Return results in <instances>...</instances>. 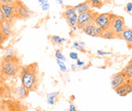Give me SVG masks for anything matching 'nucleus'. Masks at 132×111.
Here are the masks:
<instances>
[{
  "label": "nucleus",
  "mask_w": 132,
  "mask_h": 111,
  "mask_svg": "<svg viewBox=\"0 0 132 111\" xmlns=\"http://www.w3.org/2000/svg\"><path fill=\"white\" fill-rule=\"evenodd\" d=\"M0 111H5V109H4V107L2 106H1V105H0Z\"/></svg>",
  "instance_id": "39"
},
{
  "label": "nucleus",
  "mask_w": 132,
  "mask_h": 111,
  "mask_svg": "<svg viewBox=\"0 0 132 111\" xmlns=\"http://www.w3.org/2000/svg\"><path fill=\"white\" fill-rule=\"evenodd\" d=\"M56 62H57V64L59 67L60 70L63 73H65L67 71V67L65 64V62L62 61V60H56Z\"/></svg>",
  "instance_id": "23"
},
{
  "label": "nucleus",
  "mask_w": 132,
  "mask_h": 111,
  "mask_svg": "<svg viewBox=\"0 0 132 111\" xmlns=\"http://www.w3.org/2000/svg\"><path fill=\"white\" fill-rule=\"evenodd\" d=\"M50 3L49 2H46V3H45L44 5H42V10L43 11H47V10H49L50 9Z\"/></svg>",
  "instance_id": "30"
},
{
  "label": "nucleus",
  "mask_w": 132,
  "mask_h": 111,
  "mask_svg": "<svg viewBox=\"0 0 132 111\" xmlns=\"http://www.w3.org/2000/svg\"><path fill=\"white\" fill-rule=\"evenodd\" d=\"M71 29H72V30H74V31H75V30L78 29V27H72Z\"/></svg>",
  "instance_id": "41"
},
{
  "label": "nucleus",
  "mask_w": 132,
  "mask_h": 111,
  "mask_svg": "<svg viewBox=\"0 0 132 111\" xmlns=\"http://www.w3.org/2000/svg\"><path fill=\"white\" fill-rule=\"evenodd\" d=\"M79 45L80 46H82V47H84V46H85V43L84 42H79Z\"/></svg>",
  "instance_id": "38"
},
{
  "label": "nucleus",
  "mask_w": 132,
  "mask_h": 111,
  "mask_svg": "<svg viewBox=\"0 0 132 111\" xmlns=\"http://www.w3.org/2000/svg\"><path fill=\"white\" fill-rule=\"evenodd\" d=\"M21 70V85L27 91H34L38 85V67L36 63L23 67Z\"/></svg>",
  "instance_id": "1"
},
{
  "label": "nucleus",
  "mask_w": 132,
  "mask_h": 111,
  "mask_svg": "<svg viewBox=\"0 0 132 111\" xmlns=\"http://www.w3.org/2000/svg\"><path fill=\"white\" fill-rule=\"evenodd\" d=\"M121 39H124L128 47V48H132V28L126 27L123 33H121Z\"/></svg>",
  "instance_id": "12"
},
{
  "label": "nucleus",
  "mask_w": 132,
  "mask_h": 111,
  "mask_svg": "<svg viewBox=\"0 0 132 111\" xmlns=\"http://www.w3.org/2000/svg\"><path fill=\"white\" fill-rule=\"evenodd\" d=\"M1 31L4 37L5 38V39H8L12 34V22L8 21H5V22H3L2 24Z\"/></svg>",
  "instance_id": "13"
},
{
  "label": "nucleus",
  "mask_w": 132,
  "mask_h": 111,
  "mask_svg": "<svg viewBox=\"0 0 132 111\" xmlns=\"http://www.w3.org/2000/svg\"><path fill=\"white\" fill-rule=\"evenodd\" d=\"M90 66H91L90 64H88V65H86V66L84 65V69H89V68L90 67Z\"/></svg>",
  "instance_id": "36"
},
{
  "label": "nucleus",
  "mask_w": 132,
  "mask_h": 111,
  "mask_svg": "<svg viewBox=\"0 0 132 111\" xmlns=\"http://www.w3.org/2000/svg\"><path fill=\"white\" fill-rule=\"evenodd\" d=\"M127 81L124 75L121 73V72H119L117 73H115L111 77V86L113 89H116L121 86L122 84H124Z\"/></svg>",
  "instance_id": "10"
},
{
  "label": "nucleus",
  "mask_w": 132,
  "mask_h": 111,
  "mask_svg": "<svg viewBox=\"0 0 132 111\" xmlns=\"http://www.w3.org/2000/svg\"><path fill=\"white\" fill-rule=\"evenodd\" d=\"M17 93L20 98H24L28 95L29 91H27L24 86L21 85V86L18 87V88L17 89Z\"/></svg>",
  "instance_id": "19"
},
{
  "label": "nucleus",
  "mask_w": 132,
  "mask_h": 111,
  "mask_svg": "<svg viewBox=\"0 0 132 111\" xmlns=\"http://www.w3.org/2000/svg\"><path fill=\"white\" fill-rule=\"evenodd\" d=\"M60 95V92H55L52 93H47L46 94V100H47V104L53 106L55 103V100L56 98L59 96Z\"/></svg>",
  "instance_id": "16"
},
{
  "label": "nucleus",
  "mask_w": 132,
  "mask_h": 111,
  "mask_svg": "<svg viewBox=\"0 0 132 111\" xmlns=\"http://www.w3.org/2000/svg\"><path fill=\"white\" fill-rule=\"evenodd\" d=\"M16 2V1L12 0H1V4H5V5H14Z\"/></svg>",
  "instance_id": "27"
},
{
  "label": "nucleus",
  "mask_w": 132,
  "mask_h": 111,
  "mask_svg": "<svg viewBox=\"0 0 132 111\" xmlns=\"http://www.w3.org/2000/svg\"><path fill=\"white\" fill-rule=\"evenodd\" d=\"M31 11L27 7L26 5L22 3L21 2L16 1L15 2V17L26 20L30 17L31 16Z\"/></svg>",
  "instance_id": "6"
},
{
  "label": "nucleus",
  "mask_w": 132,
  "mask_h": 111,
  "mask_svg": "<svg viewBox=\"0 0 132 111\" xmlns=\"http://www.w3.org/2000/svg\"><path fill=\"white\" fill-rule=\"evenodd\" d=\"M63 17L65 19L71 27H75L78 26V15L76 13L75 7L68 6L65 10L62 13Z\"/></svg>",
  "instance_id": "5"
},
{
  "label": "nucleus",
  "mask_w": 132,
  "mask_h": 111,
  "mask_svg": "<svg viewBox=\"0 0 132 111\" xmlns=\"http://www.w3.org/2000/svg\"><path fill=\"white\" fill-rule=\"evenodd\" d=\"M121 72L127 80L132 79V62L131 60L128 62V64L123 68Z\"/></svg>",
  "instance_id": "14"
},
{
  "label": "nucleus",
  "mask_w": 132,
  "mask_h": 111,
  "mask_svg": "<svg viewBox=\"0 0 132 111\" xmlns=\"http://www.w3.org/2000/svg\"><path fill=\"white\" fill-rule=\"evenodd\" d=\"M125 10L127 12H132V2H128L126 5Z\"/></svg>",
  "instance_id": "29"
},
{
  "label": "nucleus",
  "mask_w": 132,
  "mask_h": 111,
  "mask_svg": "<svg viewBox=\"0 0 132 111\" xmlns=\"http://www.w3.org/2000/svg\"><path fill=\"white\" fill-rule=\"evenodd\" d=\"M0 3H1V1H0Z\"/></svg>",
  "instance_id": "44"
},
{
  "label": "nucleus",
  "mask_w": 132,
  "mask_h": 111,
  "mask_svg": "<svg viewBox=\"0 0 132 111\" xmlns=\"http://www.w3.org/2000/svg\"><path fill=\"white\" fill-rule=\"evenodd\" d=\"M19 69L18 59L14 57L11 60L3 59L1 63V70L2 73L7 76H14Z\"/></svg>",
  "instance_id": "2"
},
{
  "label": "nucleus",
  "mask_w": 132,
  "mask_h": 111,
  "mask_svg": "<svg viewBox=\"0 0 132 111\" xmlns=\"http://www.w3.org/2000/svg\"><path fill=\"white\" fill-rule=\"evenodd\" d=\"M97 55L99 56H106V55H112L111 52H105V51H103V50H97Z\"/></svg>",
  "instance_id": "25"
},
{
  "label": "nucleus",
  "mask_w": 132,
  "mask_h": 111,
  "mask_svg": "<svg viewBox=\"0 0 132 111\" xmlns=\"http://www.w3.org/2000/svg\"><path fill=\"white\" fill-rule=\"evenodd\" d=\"M68 110L69 111H77V109H76V107H75V106L74 105V104H70V106H69V109H68Z\"/></svg>",
  "instance_id": "33"
},
{
  "label": "nucleus",
  "mask_w": 132,
  "mask_h": 111,
  "mask_svg": "<svg viewBox=\"0 0 132 111\" xmlns=\"http://www.w3.org/2000/svg\"><path fill=\"white\" fill-rule=\"evenodd\" d=\"M57 2H59V4H61V5H62V4L63 3V1H62V0H58V1H57Z\"/></svg>",
  "instance_id": "40"
},
{
  "label": "nucleus",
  "mask_w": 132,
  "mask_h": 111,
  "mask_svg": "<svg viewBox=\"0 0 132 111\" xmlns=\"http://www.w3.org/2000/svg\"><path fill=\"white\" fill-rule=\"evenodd\" d=\"M38 2L40 3V5H41V6H42V5H44L45 3L48 2V1H46V0H39V1H38Z\"/></svg>",
  "instance_id": "35"
},
{
  "label": "nucleus",
  "mask_w": 132,
  "mask_h": 111,
  "mask_svg": "<svg viewBox=\"0 0 132 111\" xmlns=\"http://www.w3.org/2000/svg\"><path fill=\"white\" fill-rule=\"evenodd\" d=\"M2 23L0 22V29H1V27H2Z\"/></svg>",
  "instance_id": "42"
},
{
  "label": "nucleus",
  "mask_w": 132,
  "mask_h": 111,
  "mask_svg": "<svg viewBox=\"0 0 132 111\" xmlns=\"http://www.w3.org/2000/svg\"><path fill=\"white\" fill-rule=\"evenodd\" d=\"M5 21V15L4 13L2 10V8H1V3H0V22L1 23H3Z\"/></svg>",
  "instance_id": "28"
},
{
  "label": "nucleus",
  "mask_w": 132,
  "mask_h": 111,
  "mask_svg": "<svg viewBox=\"0 0 132 111\" xmlns=\"http://www.w3.org/2000/svg\"><path fill=\"white\" fill-rule=\"evenodd\" d=\"M51 40L55 44H62L63 42H67V39L65 38H62L59 36L53 35L51 36Z\"/></svg>",
  "instance_id": "20"
},
{
  "label": "nucleus",
  "mask_w": 132,
  "mask_h": 111,
  "mask_svg": "<svg viewBox=\"0 0 132 111\" xmlns=\"http://www.w3.org/2000/svg\"><path fill=\"white\" fill-rule=\"evenodd\" d=\"M109 28L115 33V34L117 36V39H121V33L126 28L124 17L121 16L114 14V16L111 21Z\"/></svg>",
  "instance_id": "3"
},
{
  "label": "nucleus",
  "mask_w": 132,
  "mask_h": 111,
  "mask_svg": "<svg viewBox=\"0 0 132 111\" xmlns=\"http://www.w3.org/2000/svg\"><path fill=\"white\" fill-rule=\"evenodd\" d=\"M5 38L4 37V36H3V34H2V31H1V29H0V45H2L3 42H5Z\"/></svg>",
  "instance_id": "32"
},
{
  "label": "nucleus",
  "mask_w": 132,
  "mask_h": 111,
  "mask_svg": "<svg viewBox=\"0 0 132 111\" xmlns=\"http://www.w3.org/2000/svg\"><path fill=\"white\" fill-rule=\"evenodd\" d=\"M96 14V12H95L93 10H90L84 14H79L78 17V26H77L78 29L80 30H82L84 26H86L87 24L91 22H93V19Z\"/></svg>",
  "instance_id": "7"
},
{
  "label": "nucleus",
  "mask_w": 132,
  "mask_h": 111,
  "mask_svg": "<svg viewBox=\"0 0 132 111\" xmlns=\"http://www.w3.org/2000/svg\"><path fill=\"white\" fill-rule=\"evenodd\" d=\"M14 57V50L13 47L9 46L5 48V53H4V59L5 60H11Z\"/></svg>",
  "instance_id": "18"
},
{
  "label": "nucleus",
  "mask_w": 132,
  "mask_h": 111,
  "mask_svg": "<svg viewBox=\"0 0 132 111\" xmlns=\"http://www.w3.org/2000/svg\"><path fill=\"white\" fill-rule=\"evenodd\" d=\"M71 69H73V70H75V69H76V67H77V65H75V64H71Z\"/></svg>",
  "instance_id": "37"
},
{
  "label": "nucleus",
  "mask_w": 132,
  "mask_h": 111,
  "mask_svg": "<svg viewBox=\"0 0 132 111\" xmlns=\"http://www.w3.org/2000/svg\"><path fill=\"white\" fill-rule=\"evenodd\" d=\"M102 38L106 39H117L116 35L115 34V33L110 29L108 28L105 30H103V34H102Z\"/></svg>",
  "instance_id": "17"
},
{
  "label": "nucleus",
  "mask_w": 132,
  "mask_h": 111,
  "mask_svg": "<svg viewBox=\"0 0 132 111\" xmlns=\"http://www.w3.org/2000/svg\"><path fill=\"white\" fill-rule=\"evenodd\" d=\"M131 62H132V58H131Z\"/></svg>",
  "instance_id": "43"
},
{
  "label": "nucleus",
  "mask_w": 132,
  "mask_h": 111,
  "mask_svg": "<svg viewBox=\"0 0 132 111\" xmlns=\"http://www.w3.org/2000/svg\"><path fill=\"white\" fill-rule=\"evenodd\" d=\"M76 11V13L78 15L81 14H84L85 12H87L91 10V5H90V1H85L78 5L74 6Z\"/></svg>",
  "instance_id": "11"
},
{
  "label": "nucleus",
  "mask_w": 132,
  "mask_h": 111,
  "mask_svg": "<svg viewBox=\"0 0 132 111\" xmlns=\"http://www.w3.org/2000/svg\"><path fill=\"white\" fill-rule=\"evenodd\" d=\"M90 2V5L91 8H101L102 6L103 5V2L100 0H91Z\"/></svg>",
  "instance_id": "22"
},
{
  "label": "nucleus",
  "mask_w": 132,
  "mask_h": 111,
  "mask_svg": "<svg viewBox=\"0 0 132 111\" xmlns=\"http://www.w3.org/2000/svg\"><path fill=\"white\" fill-rule=\"evenodd\" d=\"M75 49L78 50V52H84V48L82 47V46H80V45L77 47V48H75Z\"/></svg>",
  "instance_id": "34"
},
{
  "label": "nucleus",
  "mask_w": 132,
  "mask_h": 111,
  "mask_svg": "<svg viewBox=\"0 0 132 111\" xmlns=\"http://www.w3.org/2000/svg\"><path fill=\"white\" fill-rule=\"evenodd\" d=\"M55 57H56L57 60H62L63 62H65V61L67 60V58L65 57V56L62 53V51L60 49H57L55 51Z\"/></svg>",
  "instance_id": "21"
},
{
  "label": "nucleus",
  "mask_w": 132,
  "mask_h": 111,
  "mask_svg": "<svg viewBox=\"0 0 132 111\" xmlns=\"http://www.w3.org/2000/svg\"><path fill=\"white\" fill-rule=\"evenodd\" d=\"M96 27V24H95L93 22H91V23L87 24L86 26H84V27L82 29V31H83L85 34L94 37V33H95Z\"/></svg>",
  "instance_id": "15"
},
{
  "label": "nucleus",
  "mask_w": 132,
  "mask_h": 111,
  "mask_svg": "<svg viewBox=\"0 0 132 111\" xmlns=\"http://www.w3.org/2000/svg\"><path fill=\"white\" fill-rule=\"evenodd\" d=\"M1 8L5 15V21L12 22L13 18L15 17V3L14 5L1 4Z\"/></svg>",
  "instance_id": "9"
},
{
  "label": "nucleus",
  "mask_w": 132,
  "mask_h": 111,
  "mask_svg": "<svg viewBox=\"0 0 132 111\" xmlns=\"http://www.w3.org/2000/svg\"><path fill=\"white\" fill-rule=\"evenodd\" d=\"M103 32V30L101 28L96 27V29H95V33H94V37H101Z\"/></svg>",
  "instance_id": "24"
},
{
  "label": "nucleus",
  "mask_w": 132,
  "mask_h": 111,
  "mask_svg": "<svg viewBox=\"0 0 132 111\" xmlns=\"http://www.w3.org/2000/svg\"><path fill=\"white\" fill-rule=\"evenodd\" d=\"M76 65H77V67H83V66L85 65V63H84L83 60H80V59H78V60H77V64H76Z\"/></svg>",
  "instance_id": "31"
},
{
  "label": "nucleus",
  "mask_w": 132,
  "mask_h": 111,
  "mask_svg": "<svg viewBox=\"0 0 132 111\" xmlns=\"http://www.w3.org/2000/svg\"><path fill=\"white\" fill-rule=\"evenodd\" d=\"M117 95L121 97L127 96L132 92V79H128L124 84H122L119 88L115 89Z\"/></svg>",
  "instance_id": "8"
},
{
  "label": "nucleus",
  "mask_w": 132,
  "mask_h": 111,
  "mask_svg": "<svg viewBox=\"0 0 132 111\" xmlns=\"http://www.w3.org/2000/svg\"><path fill=\"white\" fill-rule=\"evenodd\" d=\"M69 57L72 60H77L78 59V55L77 52H70L69 54Z\"/></svg>",
  "instance_id": "26"
},
{
  "label": "nucleus",
  "mask_w": 132,
  "mask_h": 111,
  "mask_svg": "<svg viewBox=\"0 0 132 111\" xmlns=\"http://www.w3.org/2000/svg\"><path fill=\"white\" fill-rule=\"evenodd\" d=\"M113 16L114 14L112 13H103V14L96 13L93 19V23L96 24V27L101 28L103 30H105L106 29L109 28L111 21Z\"/></svg>",
  "instance_id": "4"
}]
</instances>
